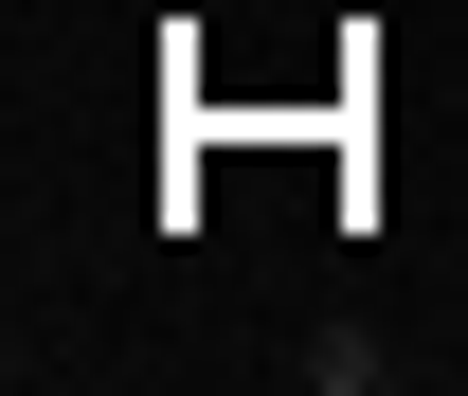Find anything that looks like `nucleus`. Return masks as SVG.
Segmentation results:
<instances>
[{"label": "nucleus", "instance_id": "f257e3e1", "mask_svg": "<svg viewBox=\"0 0 468 396\" xmlns=\"http://www.w3.org/2000/svg\"><path fill=\"white\" fill-rule=\"evenodd\" d=\"M289 379H306V396H378V379H397V342H289Z\"/></svg>", "mask_w": 468, "mask_h": 396}]
</instances>
